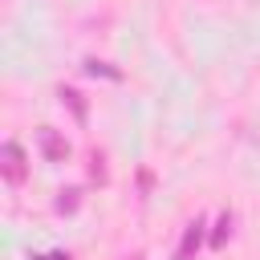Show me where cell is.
Returning <instances> with one entry per match:
<instances>
[{"label": "cell", "mask_w": 260, "mask_h": 260, "mask_svg": "<svg viewBox=\"0 0 260 260\" xmlns=\"http://www.w3.org/2000/svg\"><path fill=\"white\" fill-rule=\"evenodd\" d=\"M228 223H232V215H219V232H215V236H211V240H215V244H223V236H228Z\"/></svg>", "instance_id": "6"}, {"label": "cell", "mask_w": 260, "mask_h": 260, "mask_svg": "<svg viewBox=\"0 0 260 260\" xmlns=\"http://www.w3.org/2000/svg\"><path fill=\"white\" fill-rule=\"evenodd\" d=\"M0 175H4V183H12V187H20V183H24L28 162H24L20 142H4V150H0Z\"/></svg>", "instance_id": "1"}, {"label": "cell", "mask_w": 260, "mask_h": 260, "mask_svg": "<svg viewBox=\"0 0 260 260\" xmlns=\"http://www.w3.org/2000/svg\"><path fill=\"white\" fill-rule=\"evenodd\" d=\"M73 195H77V191H65V195L57 199V207H61V211H73V207H77V199H73Z\"/></svg>", "instance_id": "5"}, {"label": "cell", "mask_w": 260, "mask_h": 260, "mask_svg": "<svg viewBox=\"0 0 260 260\" xmlns=\"http://www.w3.org/2000/svg\"><path fill=\"white\" fill-rule=\"evenodd\" d=\"M61 98L73 106V114H77V118H85V106H81V93H77V89H61Z\"/></svg>", "instance_id": "4"}, {"label": "cell", "mask_w": 260, "mask_h": 260, "mask_svg": "<svg viewBox=\"0 0 260 260\" xmlns=\"http://www.w3.org/2000/svg\"><path fill=\"white\" fill-rule=\"evenodd\" d=\"M199 240H203V223L195 219V223L183 232V244H179V260H191V252L199 248Z\"/></svg>", "instance_id": "3"}, {"label": "cell", "mask_w": 260, "mask_h": 260, "mask_svg": "<svg viewBox=\"0 0 260 260\" xmlns=\"http://www.w3.org/2000/svg\"><path fill=\"white\" fill-rule=\"evenodd\" d=\"M41 260H69V256H61V252H53V256H41Z\"/></svg>", "instance_id": "7"}, {"label": "cell", "mask_w": 260, "mask_h": 260, "mask_svg": "<svg viewBox=\"0 0 260 260\" xmlns=\"http://www.w3.org/2000/svg\"><path fill=\"white\" fill-rule=\"evenodd\" d=\"M41 150H45V158H53V162H57V158H65V154H69V146H65V142H61V138H57V134H53V130H49V126H45V130H41Z\"/></svg>", "instance_id": "2"}]
</instances>
